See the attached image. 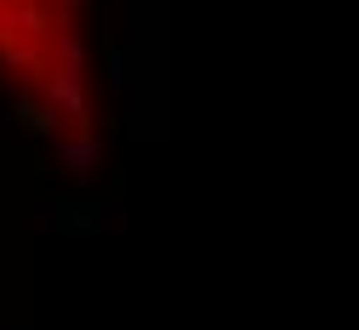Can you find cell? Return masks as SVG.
Wrapping results in <instances>:
<instances>
[{
    "instance_id": "obj_1",
    "label": "cell",
    "mask_w": 359,
    "mask_h": 330,
    "mask_svg": "<svg viewBox=\"0 0 359 330\" xmlns=\"http://www.w3.org/2000/svg\"><path fill=\"white\" fill-rule=\"evenodd\" d=\"M0 85L29 125L63 154H97L92 6L86 0H0Z\"/></svg>"
}]
</instances>
